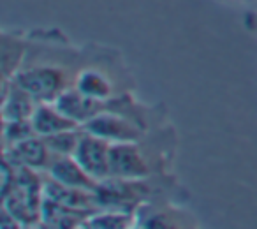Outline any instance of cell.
I'll return each instance as SVG.
<instances>
[{"label": "cell", "instance_id": "9", "mask_svg": "<svg viewBox=\"0 0 257 229\" xmlns=\"http://www.w3.org/2000/svg\"><path fill=\"white\" fill-rule=\"evenodd\" d=\"M30 122L36 131L37 136L46 138L51 134L62 133V131H71L78 129V124L65 117L53 102H37L36 111L30 117Z\"/></svg>", "mask_w": 257, "mask_h": 229}, {"label": "cell", "instance_id": "7", "mask_svg": "<svg viewBox=\"0 0 257 229\" xmlns=\"http://www.w3.org/2000/svg\"><path fill=\"white\" fill-rule=\"evenodd\" d=\"M46 171L50 175V178L57 180V182L64 183V185L93 190V192L99 187V182H95L81 168V164L76 161L74 155H51V162Z\"/></svg>", "mask_w": 257, "mask_h": 229}, {"label": "cell", "instance_id": "12", "mask_svg": "<svg viewBox=\"0 0 257 229\" xmlns=\"http://www.w3.org/2000/svg\"><path fill=\"white\" fill-rule=\"evenodd\" d=\"M79 136H81V127L51 134V136L44 138V141H46L51 155H72L78 147Z\"/></svg>", "mask_w": 257, "mask_h": 229}, {"label": "cell", "instance_id": "10", "mask_svg": "<svg viewBox=\"0 0 257 229\" xmlns=\"http://www.w3.org/2000/svg\"><path fill=\"white\" fill-rule=\"evenodd\" d=\"M37 106V100L27 92L25 88L13 81L11 88L4 90V106H2V117L4 122L9 120H30Z\"/></svg>", "mask_w": 257, "mask_h": 229}, {"label": "cell", "instance_id": "5", "mask_svg": "<svg viewBox=\"0 0 257 229\" xmlns=\"http://www.w3.org/2000/svg\"><path fill=\"white\" fill-rule=\"evenodd\" d=\"M53 104L71 120H74L79 127L86 124L90 119H93L95 114H99L102 100L92 99V97L81 93L78 88H64L57 97H55Z\"/></svg>", "mask_w": 257, "mask_h": 229}, {"label": "cell", "instance_id": "1", "mask_svg": "<svg viewBox=\"0 0 257 229\" xmlns=\"http://www.w3.org/2000/svg\"><path fill=\"white\" fill-rule=\"evenodd\" d=\"M109 147V141L81 129L78 147H76L74 154H72L76 161L81 164V168L99 183L111 176Z\"/></svg>", "mask_w": 257, "mask_h": 229}, {"label": "cell", "instance_id": "4", "mask_svg": "<svg viewBox=\"0 0 257 229\" xmlns=\"http://www.w3.org/2000/svg\"><path fill=\"white\" fill-rule=\"evenodd\" d=\"M83 131L92 133L109 143H121V141H138L141 138V129L133 122L114 113L100 111L93 119L81 126Z\"/></svg>", "mask_w": 257, "mask_h": 229}, {"label": "cell", "instance_id": "3", "mask_svg": "<svg viewBox=\"0 0 257 229\" xmlns=\"http://www.w3.org/2000/svg\"><path fill=\"white\" fill-rule=\"evenodd\" d=\"M109 171L111 176L121 180L140 182L150 175V168L145 157L141 155L136 141H121L111 143L109 147Z\"/></svg>", "mask_w": 257, "mask_h": 229}, {"label": "cell", "instance_id": "13", "mask_svg": "<svg viewBox=\"0 0 257 229\" xmlns=\"http://www.w3.org/2000/svg\"><path fill=\"white\" fill-rule=\"evenodd\" d=\"M131 222V215L123 211H102V213L88 215L83 222V227H125Z\"/></svg>", "mask_w": 257, "mask_h": 229}, {"label": "cell", "instance_id": "6", "mask_svg": "<svg viewBox=\"0 0 257 229\" xmlns=\"http://www.w3.org/2000/svg\"><path fill=\"white\" fill-rule=\"evenodd\" d=\"M4 159H8L9 162L16 166H27V168L41 171V169H48V166H50L51 152L44 138L36 134L29 140H23L20 143L13 145L9 150L6 148Z\"/></svg>", "mask_w": 257, "mask_h": 229}, {"label": "cell", "instance_id": "14", "mask_svg": "<svg viewBox=\"0 0 257 229\" xmlns=\"http://www.w3.org/2000/svg\"><path fill=\"white\" fill-rule=\"evenodd\" d=\"M32 136H36V131H34L30 120H9V122H4L6 148L13 147V145L20 143L23 140H29Z\"/></svg>", "mask_w": 257, "mask_h": 229}, {"label": "cell", "instance_id": "8", "mask_svg": "<svg viewBox=\"0 0 257 229\" xmlns=\"http://www.w3.org/2000/svg\"><path fill=\"white\" fill-rule=\"evenodd\" d=\"M43 190L46 197H50V199H53V201H57V203L64 204V206L72 208V210H78V211H88L99 204L97 194L93 192V190H85V189H78V187L64 185V183L57 182V180H53V178L44 182Z\"/></svg>", "mask_w": 257, "mask_h": 229}, {"label": "cell", "instance_id": "11", "mask_svg": "<svg viewBox=\"0 0 257 229\" xmlns=\"http://www.w3.org/2000/svg\"><path fill=\"white\" fill-rule=\"evenodd\" d=\"M76 88L85 95L97 100H106L111 97V85L102 74L95 71H83L76 79Z\"/></svg>", "mask_w": 257, "mask_h": 229}, {"label": "cell", "instance_id": "2", "mask_svg": "<svg viewBox=\"0 0 257 229\" xmlns=\"http://www.w3.org/2000/svg\"><path fill=\"white\" fill-rule=\"evenodd\" d=\"M13 81L25 88L37 102H53L55 97L64 90V76L58 69L50 65L16 72Z\"/></svg>", "mask_w": 257, "mask_h": 229}]
</instances>
